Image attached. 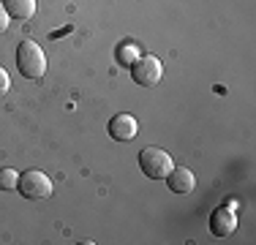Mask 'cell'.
I'll list each match as a JSON object with an SVG mask.
<instances>
[{
	"label": "cell",
	"mask_w": 256,
	"mask_h": 245,
	"mask_svg": "<svg viewBox=\"0 0 256 245\" xmlns=\"http://www.w3.org/2000/svg\"><path fill=\"white\" fill-rule=\"evenodd\" d=\"M16 68L28 79H41L46 71L44 49L36 44V41H22L20 49H16Z\"/></svg>",
	"instance_id": "obj_1"
},
{
	"label": "cell",
	"mask_w": 256,
	"mask_h": 245,
	"mask_svg": "<svg viewBox=\"0 0 256 245\" xmlns=\"http://www.w3.org/2000/svg\"><path fill=\"white\" fill-rule=\"evenodd\" d=\"M139 166H142V172L150 180H161V177H166L169 172L174 169V161L166 150H161V147H144V150L139 152Z\"/></svg>",
	"instance_id": "obj_2"
},
{
	"label": "cell",
	"mask_w": 256,
	"mask_h": 245,
	"mask_svg": "<svg viewBox=\"0 0 256 245\" xmlns=\"http://www.w3.org/2000/svg\"><path fill=\"white\" fill-rule=\"evenodd\" d=\"M16 188H20V194L25 196V199H50L52 196V180L41 169L22 172Z\"/></svg>",
	"instance_id": "obj_3"
},
{
	"label": "cell",
	"mask_w": 256,
	"mask_h": 245,
	"mask_svg": "<svg viewBox=\"0 0 256 245\" xmlns=\"http://www.w3.org/2000/svg\"><path fill=\"white\" fill-rule=\"evenodd\" d=\"M161 63L156 58H136L131 63V79L139 84V88H153V84L161 82Z\"/></svg>",
	"instance_id": "obj_4"
},
{
	"label": "cell",
	"mask_w": 256,
	"mask_h": 245,
	"mask_svg": "<svg viewBox=\"0 0 256 245\" xmlns=\"http://www.w3.org/2000/svg\"><path fill=\"white\" fill-rule=\"evenodd\" d=\"M106 131H109V136L118 139V142H131V139L139 134V126H136V120H134L131 114H114V118L109 120Z\"/></svg>",
	"instance_id": "obj_5"
},
{
	"label": "cell",
	"mask_w": 256,
	"mask_h": 245,
	"mask_svg": "<svg viewBox=\"0 0 256 245\" xmlns=\"http://www.w3.org/2000/svg\"><path fill=\"white\" fill-rule=\"evenodd\" d=\"M166 186H169V191H172V194L186 196V194H191L194 188H196V177H194V172H188L182 166H174L166 174Z\"/></svg>",
	"instance_id": "obj_6"
},
{
	"label": "cell",
	"mask_w": 256,
	"mask_h": 245,
	"mask_svg": "<svg viewBox=\"0 0 256 245\" xmlns=\"http://www.w3.org/2000/svg\"><path fill=\"white\" fill-rule=\"evenodd\" d=\"M234 226H237V218H234V212L232 210H216L212 212V218H210V232L216 237H226L234 232Z\"/></svg>",
	"instance_id": "obj_7"
},
{
	"label": "cell",
	"mask_w": 256,
	"mask_h": 245,
	"mask_svg": "<svg viewBox=\"0 0 256 245\" xmlns=\"http://www.w3.org/2000/svg\"><path fill=\"white\" fill-rule=\"evenodd\" d=\"M6 11H8V16H14V20H33L36 14V0H3Z\"/></svg>",
	"instance_id": "obj_8"
},
{
	"label": "cell",
	"mask_w": 256,
	"mask_h": 245,
	"mask_svg": "<svg viewBox=\"0 0 256 245\" xmlns=\"http://www.w3.org/2000/svg\"><path fill=\"white\" fill-rule=\"evenodd\" d=\"M16 182H20V172H14V169H0V188H3V191H14Z\"/></svg>",
	"instance_id": "obj_9"
},
{
	"label": "cell",
	"mask_w": 256,
	"mask_h": 245,
	"mask_svg": "<svg viewBox=\"0 0 256 245\" xmlns=\"http://www.w3.org/2000/svg\"><path fill=\"white\" fill-rule=\"evenodd\" d=\"M120 60H123L126 66H131L134 60H136V49H134L131 44H128V46H123V49H120Z\"/></svg>",
	"instance_id": "obj_10"
},
{
	"label": "cell",
	"mask_w": 256,
	"mask_h": 245,
	"mask_svg": "<svg viewBox=\"0 0 256 245\" xmlns=\"http://www.w3.org/2000/svg\"><path fill=\"white\" fill-rule=\"evenodd\" d=\"M8 88H11V76H8V71L0 66V96L8 93Z\"/></svg>",
	"instance_id": "obj_11"
},
{
	"label": "cell",
	"mask_w": 256,
	"mask_h": 245,
	"mask_svg": "<svg viewBox=\"0 0 256 245\" xmlns=\"http://www.w3.org/2000/svg\"><path fill=\"white\" fill-rule=\"evenodd\" d=\"M8 30V11H6V6L0 3V33H6Z\"/></svg>",
	"instance_id": "obj_12"
}]
</instances>
